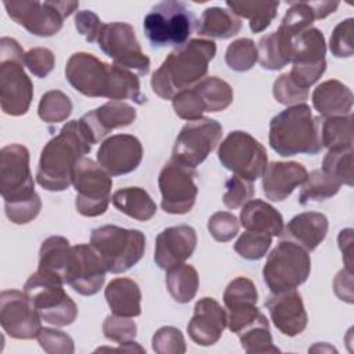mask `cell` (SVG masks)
Listing matches in <instances>:
<instances>
[{
	"label": "cell",
	"mask_w": 354,
	"mask_h": 354,
	"mask_svg": "<svg viewBox=\"0 0 354 354\" xmlns=\"http://www.w3.org/2000/svg\"><path fill=\"white\" fill-rule=\"evenodd\" d=\"M310 254L300 245L282 239L268 254L263 267V279L271 293L293 290L310 277Z\"/></svg>",
	"instance_id": "7"
},
{
	"label": "cell",
	"mask_w": 354,
	"mask_h": 354,
	"mask_svg": "<svg viewBox=\"0 0 354 354\" xmlns=\"http://www.w3.org/2000/svg\"><path fill=\"white\" fill-rule=\"evenodd\" d=\"M171 104L176 115L180 119H184L188 122H194L203 118V113L206 112L201 97L192 87L177 93L173 97Z\"/></svg>",
	"instance_id": "44"
},
{
	"label": "cell",
	"mask_w": 354,
	"mask_h": 354,
	"mask_svg": "<svg viewBox=\"0 0 354 354\" xmlns=\"http://www.w3.org/2000/svg\"><path fill=\"white\" fill-rule=\"evenodd\" d=\"M271 243L272 236L246 231L234 243V250L246 260H260L267 254Z\"/></svg>",
	"instance_id": "43"
},
{
	"label": "cell",
	"mask_w": 354,
	"mask_h": 354,
	"mask_svg": "<svg viewBox=\"0 0 354 354\" xmlns=\"http://www.w3.org/2000/svg\"><path fill=\"white\" fill-rule=\"evenodd\" d=\"M104 336L115 343H127L136 339L137 336V325L129 317L119 315H108L102 324Z\"/></svg>",
	"instance_id": "47"
},
{
	"label": "cell",
	"mask_w": 354,
	"mask_h": 354,
	"mask_svg": "<svg viewBox=\"0 0 354 354\" xmlns=\"http://www.w3.org/2000/svg\"><path fill=\"white\" fill-rule=\"evenodd\" d=\"M319 118H315L307 104L288 106L270 122L268 142L279 156L321 152Z\"/></svg>",
	"instance_id": "3"
},
{
	"label": "cell",
	"mask_w": 354,
	"mask_h": 354,
	"mask_svg": "<svg viewBox=\"0 0 354 354\" xmlns=\"http://www.w3.org/2000/svg\"><path fill=\"white\" fill-rule=\"evenodd\" d=\"M152 348L158 354H184L187 346L180 329L162 326L152 336Z\"/></svg>",
	"instance_id": "46"
},
{
	"label": "cell",
	"mask_w": 354,
	"mask_h": 354,
	"mask_svg": "<svg viewBox=\"0 0 354 354\" xmlns=\"http://www.w3.org/2000/svg\"><path fill=\"white\" fill-rule=\"evenodd\" d=\"M223 137V126L210 118L188 122L178 133L171 160L195 169L217 147Z\"/></svg>",
	"instance_id": "15"
},
{
	"label": "cell",
	"mask_w": 354,
	"mask_h": 354,
	"mask_svg": "<svg viewBox=\"0 0 354 354\" xmlns=\"http://www.w3.org/2000/svg\"><path fill=\"white\" fill-rule=\"evenodd\" d=\"M72 101L61 90H50L40 98L37 113L46 123H61L72 113Z\"/></svg>",
	"instance_id": "39"
},
{
	"label": "cell",
	"mask_w": 354,
	"mask_h": 354,
	"mask_svg": "<svg viewBox=\"0 0 354 354\" xmlns=\"http://www.w3.org/2000/svg\"><path fill=\"white\" fill-rule=\"evenodd\" d=\"M196 171L174 160H169L160 170L158 185L162 195L160 206L169 214L191 212L198 195Z\"/></svg>",
	"instance_id": "16"
},
{
	"label": "cell",
	"mask_w": 354,
	"mask_h": 354,
	"mask_svg": "<svg viewBox=\"0 0 354 354\" xmlns=\"http://www.w3.org/2000/svg\"><path fill=\"white\" fill-rule=\"evenodd\" d=\"M116 65L102 62L88 53H75L66 62L65 77L69 84L86 97L111 100Z\"/></svg>",
	"instance_id": "13"
},
{
	"label": "cell",
	"mask_w": 354,
	"mask_h": 354,
	"mask_svg": "<svg viewBox=\"0 0 354 354\" xmlns=\"http://www.w3.org/2000/svg\"><path fill=\"white\" fill-rule=\"evenodd\" d=\"M333 289L340 300L353 303V271L344 268L337 272L333 281Z\"/></svg>",
	"instance_id": "56"
},
{
	"label": "cell",
	"mask_w": 354,
	"mask_h": 354,
	"mask_svg": "<svg viewBox=\"0 0 354 354\" xmlns=\"http://www.w3.org/2000/svg\"><path fill=\"white\" fill-rule=\"evenodd\" d=\"M241 28V19L230 10L221 7L206 8L195 26L199 36L212 39H230L236 36Z\"/></svg>",
	"instance_id": "31"
},
{
	"label": "cell",
	"mask_w": 354,
	"mask_h": 354,
	"mask_svg": "<svg viewBox=\"0 0 354 354\" xmlns=\"http://www.w3.org/2000/svg\"><path fill=\"white\" fill-rule=\"evenodd\" d=\"M257 289L246 277L232 279L223 295L227 308V326L238 333L249 325L260 321L266 315L257 308Z\"/></svg>",
	"instance_id": "18"
},
{
	"label": "cell",
	"mask_w": 354,
	"mask_h": 354,
	"mask_svg": "<svg viewBox=\"0 0 354 354\" xmlns=\"http://www.w3.org/2000/svg\"><path fill=\"white\" fill-rule=\"evenodd\" d=\"M25 54L15 39H0V105L10 116L25 115L33 100V83L24 71Z\"/></svg>",
	"instance_id": "4"
},
{
	"label": "cell",
	"mask_w": 354,
	"mask_h": 354,
	"mask_svg": "<svg viewBox=\"0 0 354 354\" xmlns=\"http://www.w3.org/2000/svg\"><path fill=\"white\" fill-rule=\"evenodd\" d=\"M321 170L336 178L340 184L353 185V149L328 151L322 160Z\"/></svg>",
	"instance_id": "41"
},
{
	"label": "cell",
	"mask_w": 354,
	"mask_h": 354,
	"mask_svg": "<svg viewBox=\"0 0 354 354\" xmlns=\"http://www.w3.org/2000/svg\"><path fill=\"white\" fill-rule=\"evenodd\" d=\"M62 286L59 278L40 270L33 272L24 286L25 295L41 319L55 326L71 325L77 317V306Z\"/></svg>",
	"instance_id": "8"
},
{
	"label": "cell",
	"mask_w": 354,
	"mask_h": 354,
	"mask_svg": "<svg viewBox=\"0 0 354 354\" xmlns=\"http://www.w3.org/2000/svg\"><path fill=\"white\" fill-rule=\"evenodd\" d=\"M24 62L30 73H33L36 77L43 79L54 69L55 57L50 48L35 47L26 51Z\"/></svg>",
	"instance_id": "52"
},
{
	"label": "cell",
	"mask_w": 354,
	"mask_h": 354,
	"mask_svg": "<svg viewBox=\"0 0 354 354\" xmlns=\"http://www.w3.org/2000/svg\"><path fill=\"white\" fill-rule=\"evenodd\" d=\"M353 35H354V19L347 18L339 22L335 29L332 30L329 39V50L332 55L337 58H348L354 54V44H353Z\"/></svg>",
	"instance_id": "45"
},
{
	"label": "cell",
	"mask_w": 354,
	"mask_h": 354,
	"mask_svg": "<svg viewBox=\"0 0 354 354\" xmlns=\"http://www.w3.org/2000/svg\"><path fill=\"white\" fill-rule=\"evenodd\" d=\"M72 185L76 191L75 207L86 217H97L106 212L111 202L112 178L93 159L83 156L72 173Z\"/></svg>",
	"instance_id": "10"
},
{
	"label": "cell",
	"mask_w": 354,
	"mask_h": 354,
	"mask_svg": "<svg viewBox=\"0 0 354 354\" xmlns=\"http://www.w3.org/2000/svg\"><path fill=\"white\" fill-rule=\"evenodd\" d=\"M337 243L343 253V261L346 268L353 271V267H351L353 266V230L351 228L342 230L337 236Z\"/></svg>",
	"instance_id": "57"
},
{
	"label": "cell",
	"mask_w": 354,
	"mask_h": 354,
	"mask_svg": "<svg viewBox=\"0 0 354 354\" xmlns=\"http://www.w3.org/2000/svg\"><path fill=\"white\" fill-rule=\"evenodd\" d=\"M321 142L328 151L353 149V115L325 118L319 123Z\"/></svg>",
	"instance_id": "34"
},
{
	"label": "cell",
	"mask_w": 354,
	"mask_h": 354,
	"mask_svg": "<svg viewBox=\"0 0 354 354\" xmlns=\"http://www.w3.org/2000/svg\"><path fill=\"white\" fill-rule=\"evenodd\" d=\"M142 145L136 136L115 134L105 138L97 151V163L111 176L134 171L142 160Z\"/></svg>",
	"instance_id": "20"
},
{
	"label": "cell",
	"mask_w": 354,
	"mask_h": 354,
	"mask_svg": "<svg viewBox=\"0 0 354 354\" xmlns=\"http://www.w3.org/2000/svg\"><path fill=\"white\" fill-rule=\"evenodd\" d=\"M166 286L171 297L180 303H189L199 288V277L191 264H177L166 272Z\"/></svg>",
	"instance_id": "35"
},
{
	"label": "cell",
	"mask_w": 354,
	"mask_h": 354,
	"mask_svg": "<svg viewBox=\"0 0 354 354\" xmlns=\"http://www.w3.org/2000/svg\"><path fill=\"white\" fill-rule=\"evenodd\" d=\"M0 324L3 330L21 340L37 337L41 330V317L25 292L10 289L0 293Z\"/></svg>",
	"instance_id": "17"
},
{
	"label": "cell",
	"mask_w": 354,
	"mask_h": 354,
	"mask_svg": "<svg viewBox=\"0 0 354 354\" xmlns=\"http://www.w3.org/2000/svg\"><path fill=\"white\" fill-rule=\"evenodd\" d=\"M196 232L191 225L167 227L158 234L155 241V264L169 270L189 259L196 248Z\"/></svg>",
	"instance_id": "22"
},
{
	"label": "cell",
	"mask_w": 354,
	"mask_h": 354,
	"mask_svg": "<svg viewBox=\"0 0 354 354\" xmlns=\"http://www.w3.org/2000/svg\"><path fill=\"white\" fill-rule=\"evenodd\" d=\"M328 218L318 212H304L290 218L281 236L293 241L307 252H313L328 234Z\"/></svg>",
	"instance_id": "26"
},
{
	"label": "cell",
	"mask_w": 354,
	"mask_h": 354,
	"mask_svg": "<svg viewBox=\"0 0 354 354\" xmlns=\"http://www.w3.org/2000/svg\"><path fill=\"white\" fill-rule=\"evenodd\" d=\"M313 105L324 118L344 116L351 113L353 91L336 79L318 84L311 95Z\"/></svg>",
	"instance_id": "27"
},
{
	"label": "cell",
	"mask_w": 354,
	"mask_h": 354,
	"mask_svg": "<svg viewBox=\"0 0 354 354\" xmlns=\"http://www.w3.org/2000/svg\"><path fill=\"white\" fill-rule=\"evenodd\" d=\"M216 50V43L209 39H191L174 48L152 73L153 93L162 100H173L177 93L194 87L206 76Z\"/></svg>",
	"instance_id": "1"
},
{
	"label": "cell",
	"mask_w": 354,
	"mask_h": 354,
	"mask_svg": "<svg viewBox=\"0 0 354 354\" xmlns=\"http://www.w3.org/2000/svg\"><path fill=\"white\" fill-rule=\"evenodd\" d=\"M137 118V111L123 101H108L104 105L87 112L79 119V123L94 145L106 137L113 129L126 127Z\"/></svg>",
	"instance_id": "21"
},
{
	"label": "cell",
	"mask_w": 354,
	"mask_h": 354,
	"mask_svg": "<svg viewBox=\"0 0 354 354\" xmlns=\"http://www.w3.org/2000/svg\"><path fill=\"white\" fill-rule=\"evenodd\" d=\"M210 235L218 242H228L239 232V221L230 212H216L207 220Z\"/></svg>",
	"instance_id": "51"
},
{
	"label": "cell",
	"mask_w": 354,
	"mask_h": 354,
	"mask_svg": "<svg viewBox=\"0 0 354 354\" xmlns=\"http://www.w3.org/2000/svg\"><path fill=\"white\" fill-rule=\"evenodd\" d=\"M227 328V311L213 297H202L194 307V314L187 325L192 342L199 346L217 343Z\"/></svg>",
	"instance_id": "24"
},
{
	"label": "cell",
	"mask_w": 354,
	"mask_h": 354,
	"mask_svg": "<svg viewBox=\"0 0 354 354\" xmlns=\"http://www.w3.org/2000/svg\"><path fill=\"white\" fill-rule=\"evenodd\" d=\"M105 266L90 243L72 246L71 266L66 283L82 296H93L100 292L105 282Z\"/></svg>",
	"instance_id": "19"
},
{
	"label": "cell",
	"mask_w": 354,
	"mask_h": 354,
	"mask_svg": "<svg viewBox=\"0 0 354 354\" xmlns=\"http://www.w3.org/2000/svg\"><path fill=\"white\" fill-rule=\"evenodd\" d=\"M242 348L248 354H271L279 353V348L274 346L272 336L267 317L249 325L236 333Z\"/></svg>",
	"instance_id": "38"
},
{
	"label": "cell",
	"mask_w": 354,
	"mask_h": 354,
	"mask_svg": "<svg viewBox=\"0 0 354 354\" xmlns=\"http://www.w3.org/2000/svg\"><path fill=\"white\" fill-rule=\"evenodd\" d=\"M257 59V47L252 39L242 37L227 47L225 62L235 72H246L252 69Z\"/></svg>",
	"instance_id": "40"
},
{
	"label": "cell",
	"mask_w": 354,
	"mask_h": 354,
	"mask_svg": "<svg viewBox=\"0 0 354 354\" xmlns=\"http://www.w3.org/2000/svg\"><path fill=\"white\" fill-rule=\"evenodd\" d=\"M72 246L65 236L53 235L43 241L39 252L37 270L59 278L66 283V275L71 266Z\"/></svg>",
	"instance_id": "30"
},
{
	"label": "cell",
	"mask_w": 354,
	"mask_h": 354,
	"mask_svg": "<svg viewBox=\"0 0 354 354\" xmlns=\"http://www.w3.org/2000/svg\"><path fill=\"white\" fill-rule=\"evenodd\" d=\"M105 299L112 314L134 318L141 314V290L130 278H115L105 288Z\"/></svg>",
	"instance_id": "29"
},
{
	"label": "cell",
	"mask_w": 354,
	"mask_h": 354,
	"mask_svg": "<svg viewBox=\"0 0 354 354\" xmlns=\"http://www.w3.org/2000/svg\"><path fill=\"white\" fill-rule=\"evenodd\" d=\"M272 95L282 105L304 104L308 98V90L297 86L289 73H282L272 84Z\"/></svg>",
	"instance_id": "49"
},
{
	"label": "cell",
	"mask_w": 354,
	"mask_h": 354,
	"mask_svg": "<svg viewBox=\"0 0 354 354\" xmlns=\"http://www.w3.org/2000/svg\"><path fill=\"white\" fill-rule=\"evenodd\" d=\"M225 6L238 18H246L253 33H260L277 17L279 1H225Z\"/></svg>",
	"instance_id": "33"
},
{
	"label": "cell",
	"mask_w": 354,
	"mask_h": 354,
	"mask_svg": "<svg viewBox=\"0 0 354 354\" xmlns=\"http://www.w3.org/2000/svg\"><path fill=\"white\" fill-rule=\"evenodd\" d=\"M325 69L326 61L313 65H293L289 75L297 86L308 90V87L313 86L324 75Z\"/></svg>",
	"instance_id": "55"
},
{
	"label": "cell",
	"mask_w": 354,
	"mask_h": 354,
	"mask_svg": "<svg viewBox=\"0 0 354 354\" xmlns=\"http://www.w3.org/2000/svg\"><path fill=\"white\" fill-rule=\"evenodd\" d=\"M0 194L4 205L37 196L29 166V151L21 144H8L0 151Z\"/></svg>",
	"instance_id": "12"
},
{
	"label": "cell",
	"mask_w": 354,
	"mask_h": 354,
	"mask_svg": "<svg viewBox=\"0 0 354 354\" xmlns=\"http://www.w3.org/2000/svg\"><path fill=\"white\" fill-rule=\"evenodd\" d=\"M40 347L48 354H73L75 344L69 335L54 328H41L37 335Z\"/></svg>",
	"instance_id": "50"
},
{
	"label": "cell",
	"mask_w": 354,
	"mask_h": 354,
	"mask_svg": "<svg viewBox=\"0 0 354 354\" xmlns=\"http://www.w3.org/2000/svg\"><path fill=\"white\" fill-rule=\"evenodd\" d=\"M93 144L79 120L66 122L58 134L43 148L36 171V181L47 191L59 192L72 184L73 167L91 151Z\"/></svg>",
	"instance_id": "2"
},
{
	"label": "cell",
	"mask_w": 354,
	"mask_h": 354,
	"mask_svg": "<svg viewBox=\"0 0 354 354\" xmlns=\"http://www.w3.org/2000/svg\"><path fill=\"white\" fill-rule=\"evenodd\" d=\"M75 26H76L77 32L80 35H83L88 43H94V41H97L104 24L95 12H93L90 10H83V11L76 12Z\"/></svg>",
	"instance_id": "54"
},
{
	"label": "cell",
	"mask_w": 354,
	"mask_h": 354,
	"mask_svg": "<svg viewBox=\"0 0 354 354\" xmlns=\"http://www.w3.org/2000/svg\"><path fill=\"white\" fill-rule=\"evenodd\" d=\"M90 245L100 254L106 272L120 274L136 266L145 252V235L113 224L94 228Z\"/></svg>",
	"instance_id": "5"
},
{
	"label": "cell",
	"mask_w": 354,
	"mask_h": 354,
	"mask_svg": "<svg viewBox=\"0 0 354 354\" xmlns=\"http://www.w3.org/2000/svg\"><path fill=\"white\" fill-rule=\"evenodd\" d=\"M254 195L253 181L245 180L239 176H231L225 181V192L223 195V203L228 209H238L249 202Z\"/></svg>",
	"instance_id": "48"
},
{
	"label": "cell",
	"mask_w": 354,
	"mask_h": 354,
	"mask_svg": "<svg viewBox=\"0 0 354 354\" xmlns=\"http://www.w3.org/2000/svg\"><path fill=\"white\" fill-rule=\"evenodd\" d=\"M7 218L14 224H28L37 217L41 210V201L40 196H35L30 201L4 205Z\"/></svg>",
	"instance_id": "53"
},
{
	"label": "cell",
	"mask_w": 354,
	"mask_h": 354,
	"mask_svg": "<svg viewBox=\"0 0 354 354\" xmlns=\"http://www.w3.org/2000/svg\"><path fill=\"white\" fill-rule=\"evenodd\" d=\"M8 17L29 33L50 37L58 33L64 19L79 8V1H4Z\"/></svg>",
	"instance_id": "9"
},
{
	"label": "cell",
	"mask_w": 354,
	"mask_h": 354,
	"mask_svg": "<svg viewBox=\"0 0 354 354\" xmlns=\"http://www.w3.org/2000/svg\"><path fill=\"white\" fill-rule=\"evenodd\" d=\"M307 169L297 162H271L263 173V192L272 202L285 201L296 187L303 185Z\"/></svg>",
	"instance_id": "25"
},
{
	"label": "cell",
	"mask_w": 354,
	"mask_h": 354,
	"mask_svg": "<svg viewBox=\"0 0 354 354\" xmlns=\"http://www.w3.org/2000/svg\"><path fill=\"white\" fill-rule=\"evenodd\" d=\"M340 187L342 184L336 178L328 176L321 169H315L303 183V188L299 195V203L307 205L310 202H322L335 196Z\"/></svg>",
	"instance_id": "37"
},
{
	"label": "cell",
	"mask_w": 354,
	"mask_h": 354,
	"mask_svg": "<svg viewBox=\"0 0 354 354\" xmlns=\"http://www.w3.org/2000/svg\"><path fill=\"white\" fill-rule=\"evenodd\" d=\"M264 306L272 324L282 335L293 337L306 329L308 318L301 295L296 289L271 293Z\"/></svg>",
	"instance_id": "23"
},
{
	"label": "cell",
	"mask_w": 354,
	"mask_h": 354,
	"mask_svg": "<svg viewBox=\"0 0 354 354\" xmlns=\"http://www.w3.org/2000/svg\"><path fill=\"white\" fill-rule=\"evenodd\" d=\"M111 201L119 212L138 221H148L156 214V203L140 187L120 188L113 192Z\"/></svg>",
	"instance_id": "32"
},
{
	"label": "cell",
	"mask_w": 354,
	"mask_h": 354,
	"mask_svg": "<svg viewBox=\"0 0 354 354\" xmlns=\"http://www.w3.org/2000/svg\"><path fill=\"white\" fill-rule=\"evenodd\" d=\"M257 54V61L260 62L261 68L268 71H279L289 64V59L286 58L275 32L266 35L259 40Z\"/></svg>",
	"instance_id": "42"
},
{
	"label": "cell",
	"mask_w": 354,
	"mask_h": 354,
	"mask_svg": "<svg viewBox=\"0 0 354 354\" xmlns=\"http://www.w3.org/2000/svg\"><path fill=\"white\" fill-rule=\"evenodd\" d=\"M221 165L249 181H256L267 167V151L253 136L242 130L231 131L217 151Z\"/></svg>",
	"instance_id": "11"
},
{
	"label": "cell",
	"mask_w": 354,
	"mask_h": 354,
	"mask_svg": "<svg viewBox=\"0 0 354 354\" xmlns=\"http://www.w3.org/2000/svg\"><path fill=\"white\" fill-rule=\"evenodd\" d=\"M101 51L113 59V64L145 76L149 72L151 61L142 53L136 30L126 22L104 24L97 39Z\"/></svg>",
	"instance_id": "14"
},
{
	"label": "cell",
	"mask_w": 354,
	"mask_h": 354,
	"mask_svg": "<svg viewBox=\"0 0 354 354\" xmlns=\"http://www.w3.org/2000/svg\"><path fill=\"white\" fill-rule=\"evenodd\" d=\"M195 15L189 7L177 0L160 1L144 18V33L153 47H180L185 44L195 28Z\"/></svg>",
	"instance_id": "6"
},
{
	"label": "cell",
	"mask_w": 354,
	"mask_h": 354,
	"mask_svg": "<svg viewBox=\"0 0 354 354\" xmlns=\"http://www.w3.org/2000/svg\"><path fill=\"white\" fill-rule=\"evenodd\" d=\"M192 88L201 97L206 112L224 111L232 104L234 100V91L231 86L217 76L203 77Z\"/></svg>",
	"instance_id": "36"
},
{
	"label": "cell",
	"mask_w": 354,
	"mask_h": 354,
	"mask_svg": "<svg viewBox=\"0 0 354 354\" xmlns=\"http://www.w3.org/2000/svg\"><path fill=\"white\" fill-rule=\"evenodd\" d=\"M239 218L246 231L266 234L270 236H281L283 231L282 214L261 199H250L246 202L242 206Z\"/></svg>",
	"instance_id": "28"
}]
</instances>
